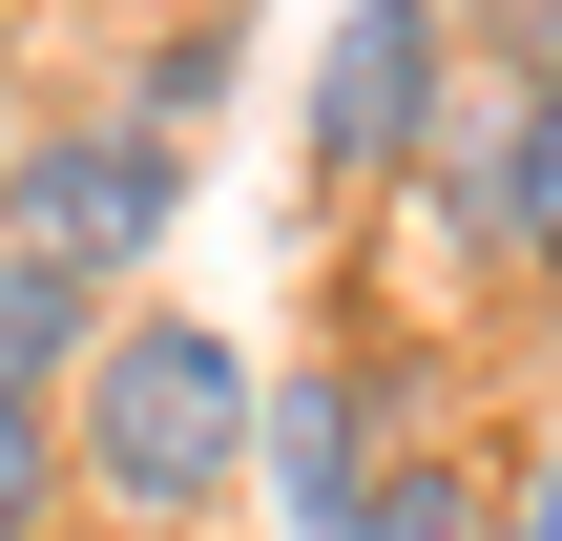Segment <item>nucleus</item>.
Returning a JSON list of instances; mask_svg holds the SVG:
<instances>
[{
  "label": "nucleus",
  "instance_id": "1",
  "mask_svg": "<svg viewBox=\"0 0 562 541\" xmlns=\"http://www.w3.org/2000/svg\"><path fill=\"white\" fill-rule=\"evenodd\" d=\"M83 500L104 521H209L229 500V459H250V354L229 334H188V313H146V334H104L83 354Z\"/></svg>",
  "mask_w": 562,
  "mask_h": 541
},
{
  "label": "nucleus",
  "instance_id": "2",
  "mask_svg": "<svg viewBox=\"0 0 562 541\" xmlns=\"http://www.w3.org/2000/svg\"><path fill=\"white\" fill-rule=\"evenodd\" d=\"M167 208H188V146H167V125H42V146H21V188H0V229H21V250H63L83 292H104Z\"/></svg>",
  "mask_w": 562,
  "mask_h": 541
},
{
  "label": "nucleus",
  "instance_id": "3",
  "mask_svg": "<svg viewBox=\"0 0 562 541\" xmlns=\"http://www.w3.org/2000/svg\"><path fill=\"white\" fill-rule=\"evenodd\" d=\"M438 42H459V0H355L334 21V63H313V167L334 188H396L438 146Z\"/></svg>",
  "mask_w": 562,
  "mask_h": 541
},
{
  "label": "nucleus",
  "instance_id": "4",
  "mask_svg": "<svg viewBox=\"0 0 562 541\" xmlns=\"http://www.w3.org/2000/svg\"><path fill=\"white\" fill-rule=\"evenodd\" d=\"M271 500H292V541L375 521V396L355 375H271Z\"/></svg>",
  "mask_w": 562,
  "mask_h": 541
},
{
  "label": "nucleus",
  "instance_id": "5",
  "mask_svg": "<svg viewBox=\"0 0 562 541\" xmlns=\"http://www.w3.org/2000/svg\"><path fill=\"white\" fill-rule=\"evenodd\" d=\"M521 125H542V63H521V83H480V104H438V146H417L438 229H459V250H501V271H521Z\"/></svg>",
  "mask_w": 562,
  "mask_h": 541
},
{
  "label": "nucleus",
  "instance_id": "6",
  "mask_svg": "<svg viewBox=\"0 0 562 541\" xmlns=\"http://www.w3.org/2000/svg\"><path fill=\"white\" fill-rule=\"evenodd\" d=\"M83 354H104V292L0 229V396H42V375H83Z\"/></svg>",
  "mask_w": 562,
  "mask_h": 541
},
{
  "label": "nucleus",
  "instance_id": "7",
  "mask_svg": "<svg viewBox=\"0 0 562 541\" xmlns=\"http://www.w3.org/2000/svg\"><path fill=\"white\" fill-rule=\"evenodd\" d=\"M63 480H83V438H63L42 396H0V541H42V521H63Z\"/></svg>",
  "mask_w": 562,
  "mask_h": 541
},
{
  "label": "nucleus",
  "instance_id": "8",
  "mask_svg": "<svg viewBox=\"0 0 562 541\" xmlns=\"http://www.w3.org/2000/svg\"><path fill=\"white\" fill-rule=\"evenodd\" d=\"M355 541H501V521H480V500L417 459V480H375V521H355Z\"/></svg>",
  "mask_w": 562,
  "mask_h": 541
},
{
  "label": "nucleus",
  "instance_id": "9",
  "mask_svg": "<svg viewBox=\"0 0 562 541\" xmlns=\"http://www.w3.org/2000/svg\"><path fill=\"white\" fill-rule=\"evenodd\" d=\"M521 271H562V63H542V125H521Z\"/></svg>",
  "mask_w": 562,
  "mask_h": 541
},
{
  "label": "nucleus",
  "instance_id": "10",
  "mask_svg": "<svg viewBox=\"0 0 562 541\" xmlns=\"http://www.w3.org/2000/svg\"><path fill=\"white\" fill-rule=\"evenodd\" d=\"M209 83H229V42H209V21H188V42H167V63H146V104H125V125H167V146H188V125H209Z\"/></svg>",
  "mask_w": 562,
  "mask_h": 541
},
{
  "label": "nucleus",
  "instance_id": "11",
  "mask_svg": "<svg viewBox=\"0 0 562 541\" xmlns=\"http://www.w3.org/2000/svg\"><path fill=\"white\" fill-rule=\"evenodd\" d=\"M501 541H562V438H542V500H521V521H501Z\"/></svg>",
  "mask_w": 562,
  "mask_h": 541
},
{
  "label": "nucleus",
  "instance_id": "12",
  "mask_svg": "<svg viewBox=\"0 0 562 541\" xmlns=\"http://www.w3.org/2000/svg\"><path fill=\"white\" fill-rule=\"evenodd\" d=\"M480 21H562V0H480Z\"/></svg>",
  "mask_w": 562,
  "mask_h": 541
},
{
  "label": "nucleus",
  "instance_id": "13",
  "mask_svg": "<svg viewBox=\"0 0 562 541\" xmlns=\"http://www.w3.org/2000/svg\"><path fill=\"white\" fill-rule=\"evenodd\" d=\"M0 188H21V125H0Z\"/></svg>",
  "mask_w": 562,
  "mask_h": 541
}]
</instances>
